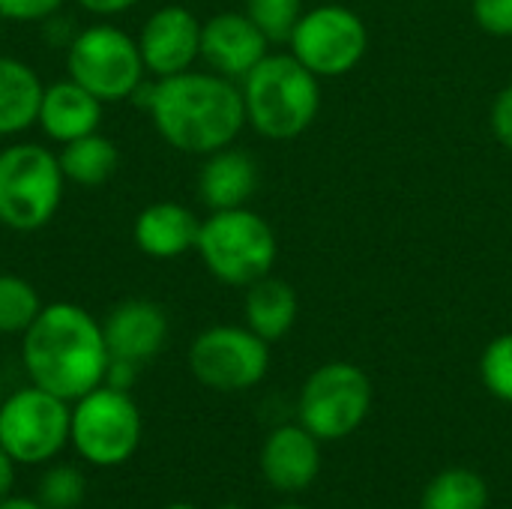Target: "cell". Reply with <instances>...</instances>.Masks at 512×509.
I'll list each match as a JSON object with an SVG mask.
<instances>
[{
  "label": "cell",
  "instance_id": "6da1fadb",
  "mask_svg": "<svg viewBox=\"0 0 512 509\" xmlns=\"http://www.w3.org/2000/svg\"><path fill=\"white\" fill-rule=\"evenodd\" d=\"M132 102L150 114L168 147L189 156H210L231 147L246 126L240 84L210 69H186L153 81L144 78Z\"/></svg>",
  "mask_w": 512,
  "mask_h": 509
},
{
  "label": "cell",
  "instance_id": "7a4b0ae2",
  "mask_svg": "<svg viewBox=\"0 0 512 509\" xmlns=\"http://www.w3.org/2000/svg\"><path fill=\"white\" fill-rule=\"evenodd\" d=\"M21 360L30 384L75 402L105 381L108 345L102 324L75 303H48L21 333Z\"/></svg>",
  "mask_w": 512,
  "mask_h": 509
},
{
  "label": "cell",
  "instance_id": "3957f363",
  "mask_svg": "<svg viewBox=\"0 0 512 509\" xmlns=\"http://www.w3.org/2000/svg\"><path fill=\"white\" fill-rule=\"evenodd\" d=\"M246 126L267 141H294L312 129L321 114V78L291 51L267 54L243 81Z\"/></svg>",
  "mask_w": 512,
  "mask_h": 509
},
{
  "label": "cell",
  "instance_id": "277c9868",
  "mask_svg": "<svg viewBox=\"0 0 512 509\" xmlns=\"http://www.w3.org/2000/svg\"><path fill=\"white\" fill-rule=\"evenodd\" d=\"M195 252L207 273L231 288H249L252 282L273 273L279 258V240L273 225L249 210H213L201 219Z\"/></svg>",
  "mask_w": 512,
  "mask_h": 509
},
{
  "label": "cell",
  "instance_id": "5b68a950",
  "mask_svg": "<svg viewBox=\"0 0 512 509\" xmlns=\"http://www.w3.org/2000/svg\"><path fill=\"white\" fill-rule=\"evenodd\" d=\"M66 177L57 153L24 141L0 150V225L9 231L45 228L63 201Z\"/></svg>",
  "mask_w": 512,
  "mask_h": 509
},
{
  "label": "cell",
  "instance_id": "8992f818",
  "mask_svg": "<svg viewBox=\"0 0 512 509\" xmlns=\"http://www.w3.org/2000/svg\"><path fill=\"white\" fill-rule=\"evenodd\" d=\"M66 72L99 102H123L147 78L138 39L111 21L81 27L66 48Z\"/></svg>",
  "mask_w": 512,
  "mask_h": 509
},
{
  "label": "cell",
  "instance_id": "52a82bcc",
  "mask_svg": "<svg viewBox=\"0 0 512 509\" xmlns=\"http://www.w3.org/2000/svg\"><path fill=\"white\" fill-rule=\"evenodd\" d=\"M144 420L135 399L123 390L99 384L72 402L69 441L81 459L96 468H114L135 456L141 447Z\"/></svg>",
  "mask_w": 512,
  "mask_h": 509
},
{
  "label": "cell",
  "instance_id": "ba28073f",
  "mask_svg": "<svg viewBox=\"0 0 512 509\" xmlns=\"http://www.w3.org/2000/svg\"><path fill=\"white\" fill-rule=\"evenodd\" d=\"M372 381L357 363L333 360L318 366L297 399L300 426L318 441H339L354 435L372 411Z\"/></svg>",
  "mask_w": 512,
  "mask_h": 509
},
{
  "label": "cell",
  "instance_id": "9c48e42d",
  "mask_svg": "<svg viewBox=\"0 0 512 509\" xmlns=\"http://www.w3.org/2000/svg\"><path fill=\"white\" fill-rule=\"evenodd\" d=\"M288 51L321 81L342 78L369 54V27L351 6L321 3L300 15Z\"/></svg>",
  "mask_w": 512,
  "mask_h": 509
},
{
  "label": "cell",
  "instance_id": "30bf717a",
  "mask_svg": "<svg viewBox=\"0 0 512 509\" xmlns=\"http://www.w3.org/2000/svg\"><path fill=\"white\" fill-rule=\"evenodd\" d=\"M72 408L66 399L30 384L0 405V444L21 465H45L69 444Z\"/></svg>",
  "mask_w": 512,
  "mask_h": 509
},
{
  "label": "cell",
  "instance_id": "8fae6325",
  "mask_svg": "<svg viewBox=\"0 0 512 509\" xmlns=\"http://www.w3.org/2000/svg\"><path fill=\"white\" fill-rule=\"evenodd\" d=\"M189 369L198 384L219 393H243L258 387L270 372V342L246 324H216L195 336Z\"/></svg>",
  "mask_w": 512,
  "mask_h": 509
},
{
  "label": "cell",
  "instance_id": "7c38bea8",
  "mask_svg": "<svg viewBox=\"0 0 512 509\" xmlns=\"http://www.w3.org/2000/svg\"><path fill=\"white\" fill-rule=\"evenodd\" d=\"M138 48L147 75H180L192 69L195 60H201V21L180 3L159 6L141 24Z\"/></svg>",
  "mask_w": 512,
  "mask_h": 509
},
{
  "label": "cell",
  "instance_id": "4fadbf2b",
  "mask_svg": "<svg viewBox=\"0 0 512 509\" xmlns=\"http://www.w3.org/2000/svg\"><path fill=\"white\" fill-rule=\"evenodd\" d=\"M270 54V39L246 12H216L201 21V60L210 72L243 81Z\"/></svg>",
  "mask_w": 512,
  "mask_h": 509
},
{
  "label": "cell",
  "instance_id": "5bb4252c",
  "mask_svg": "<svg viewBox=\"0 0 512 509\" xmlns=\"http://www.w3.org/2000/svg\"><path fill=\"white\" fill-rule=\"evenodd\" d=\"M105 345L111 357L147 363L153 360L168 342V315L159 303L132 297L117 303L108 318L102 321Z\"/></svg>",
  "mask_w": 512,
  "mask_h": 509
},
{
  "label": "cell",
  "instance_id": "9a60e30c",
  "mask_svg": "<svg viewBox=\"0 0 512 509\" xmlns=\"http://www.w3.org/2000/svg\"><path fill=\"white\" fill-rule=\"evenodd\" d=\"M321 441L306 426H279L261 447V474L279 492H303L321 474Z\"/></svg>",
  "mask_w": 512,
  "mask_h": 509
},
{
  "label": "cell",
  "instance_id": "2e32d148",
  "mask_svg": "<svg viewBox=\"0 0 512 509\" xmlns=\"http://www.w3.org/2000/svg\"><path fill=\"white\" fill-rule=\"evenodd\" d=\"M201 219L177 201L147 204L132 222V240L138 252L156 261H171L186 252H195Z\"/></svg>",
  "mask_w": 512,
  "mask_h": 509
},
{
  "label": "cell",
  "instance_id": "e0dca14e",
  "mask_svg": "<svg viewBox=\"0 0 512 509\" xmlns=\"http://www.w3.org/2000/svg\"><path fill=\"white\" fill-rule=\"evenodd\" d=\"M258 180V162L246 150H237L231 144L204 156V165L198 171V198L210 213L246 207L258 192Z\"/></svg>",
  "mask_w": 512,
  "mask_h": 509
},
{
  "label": "cell",
  "instance_id": "ac0fdd59",
  "mask_svg": "<svg viewBox=\"0 0 512 509\" xmlns=\"http://www.w3.org/2000/svg\"><path fill=\"white\" fill-rule=\"evenodd\" d=\"M102 105L90 90H84L78 81L63 78L45 87L39 102L36 126L57 144H69L81 135L99 132L102 123Z\"/></svg>",
  "mask_w": 512,
  "mask_h": 509
},
{
  "label": "cell",
  "instance_id": "d6986e66",
  "mask_svg": "<svg viewBox=\"0 0 512 509\" xmlns=\"http://www.w3.org/2000/svg\"><path fill=\"white\" fill-rule=\"evenodd\" d=\"M300 315V297L291 282L279 276H264L246 288L243 297V321L252 333H258L264 342L285 339Z\"/></svg>",
  "mask_w": 512,
  "mask_h": 509
},
{
  "label": "cell",
  "instance_id": "ffe728a7",
  "mask_svg": "<svg viewBox=\"0 0 512 509\" xmlns=\"http://www.w3.org/2000/svg\"><path fill=\"white\" fill-rule=\"evenodd\" d=\"M45 84L39 72L9 54H0V138H15L36 126Z\"/></svg>",
  "mask_w": 512,
  "mask_h": 509
},
{
  "label": "cell",
  "instance_id": "44dd1931",
  "mask_svg": "<svg viewBox=\"0 0 512 509\" xmlns=\"http://www.w3.org/2000/svg\"><path fill=\"white\" fill-rule=\"evenodd\" d=\"M60 171L69 183L75 186H102L105 180H111V174L117 171L120 153L117 144L102 135V132H90L81 135L69 144H60Z\"/></svg>",
  "mask_w": 512,
  "mask_h": 509
},
{
  "label": "cell",
  "instance_id": "7402d4cb",
  "mask_svg": "<svg viewBox=\"0 0 512 509\" xmlns=\"http://www.w3.org/2000/svg\"><path fill=\"white\" fill-rule=\"evenodd\" d=\"M420 509H489V486L477 471L447 468L426 486Z\"/></svg>",
  "mask_w": 512,
  "mask_h": 509
},
{
  "label": "cell",
  "instance_id": "603a6c76",
  "mask_svg": "<svg viewBox=\"0 0 512 509\" xmlns=\"http://www.w3.org/2000/svg\"><path fill=\"white\" fill-rule=\"evenodd\" d=\"M39 312V291L15 273H0V336H21Z\"/></svg>",
  "mask_w": 512,
  "mask_h": 509
},
{
  "label": "cell",
  "instance_id": "cb8c5ba5",
  "mask_svg": "<svg viewBox=\"0 0 512 509\" xmlns=\"http://www.w3.org/2000/svg\"><path fill=\"white\" fill-rule=\"evenodd\" d=\"M243 12L258 24V30L270 39V45H288L306 6L303 0H246Z\"/></svg>",
  "mask_w": 512,
  "mask_h": 509
},
{
  "label": "cell",
  "instance_id": "d4e9b609",
  "mask_svg": "<svg viewBox=\"0 0 512 509\" xmlns=\"http://www.w3.org/2000/svg\"><path fill=\"white\" fill-rule=\"evenodd\" d=\"M87 495V480L75 465H54L39 477V504L45 509L81 507Z\"/></svg>",
  "mask_w": 512,
  "mask_h": 509
},
{
  "label": "cell",
  "instance_id": "484cf974",
  "mask_svg": "<svg viewBox=\"0 0 512 509\" xmlns=\"http://www.w3.org/2000/svg\"><path fill=\"white\" fill-rule=\"evenodd\" d=\"M480 378L486 390L512 405V333L495 336L480 357Z\"/></svg>",
  "mask_w": 512,
  "mask_h": 509
},
{
  "label": "cell",
  "instance_id": "4316f807",
  "mask_svg": "<svg viewBox=\"0 0 512 509\" xmlns=\"http://www.w3.org/2000/svg\"><path fill=\"white\" fill-rule=\"evenodd\" d=\"M471 15L483 33L512 39V0H471Z\"/></svg>",
  "mask_w": 512,
  "mask_h": 509
},
{
  "label": "cell",
  "instance_id": "83f0119b",
  "mask_svg": "<svg viewBox=\"0 0 512 509\" xmlns=\"http://www.w3.org/2000/svg\"><path fill=\"white\" fill-rule=\"evenodd\" d=\"M66 0H0V18L3 21H21V24H42L54 12L63 9Z\"/></svg>",
  "mask_w": 512,
  "mask_h": 509
},
{
  "label": "cell",
  "instance_id": "f1b7e54d",
  "mask_svg": "<svg viewBox=\"0 0 512 509\" xmlns=\"http://www.w3.org/2000/svg\"><path fill=\"white\" fill-rule=\"evenodd\" d=\"M489 129H492L495 141L512 153V84H507L504 90H498V96L492 99Z\"/></svg>",
  "mask_w": 512,
  "mask_h": 509
},
{
  "label": "cell",
  "instance_id": "f546056e",
  "mask_svg": "<svg viewBox=\"0 0 512 509\" xmlns=\"http://www.w3.org/2000/svg\"><path fill=\"white\" fill-rule=\"evenodd\" d=\"M135 378H138V363H132V360H120V357H111L108 360V369H105V387H114V390H123V393H129L132 390V384H135Z\"/></svg>",
  "mask_w": 512,
  "mask_h": 509
},
{
  "label": "cell",
  "instance_id": "4dcf8cb0",
  "mask_svg": "<svg viewBox=\"0 0 512 509\" xmlns=\"http://www.w3.org/2000/svg\"><path fill=\"white\" fill-rule=\"evenodd\" d=\"M75 33H78V30H75V21H72V18H63L60 12H54L51 18L42 21V36H45L51 45H60L63 51L69 48V42L75 39Z\"/></svg>",
  "mask_w": 512,
  "mask_h": 509
},
{
  "label": "cell",
  "instance_id": "1f68e13d",
  "mask_svg": "<svg viewBox=\"0 0 512 509\" xmlns=\"http://www.w3.org/2000/svg\"><path fill=\"white\" fill-rule=\"evenodd\" d=\"M84 12H90V15H99V18H111V15H123V12H129L135 3H141V0H75Z\"/></svg>",
  "mask_w": 512,
  "mask_h": 509
},
{
  "label": "cell",
  "instance_id": "d6a6232c",
  "mask_svg": "<svg viewBox=\"0 0 512 509\" xmlns=\"http://www.w3.org/2000/svg\"><path fill=\"white\" fill-rule=\"evenodd\" d=\"M15 459L6 453V447L0 444V498L12 495V486H15Z\"/></svg>",
  "mask_w": 512,
  "mask_h": 509
},
{
  "label": "cell",
  "instance_id": "836d02e7",
  "mask_svg": "<svg viewBox=\"0 0 512 509\" xmlns=\"http://www.w3.org/2000/svg\"><path fill=\"white\" fill-rule=\"evenodd\" d=\"M0 509H45L39 501H30V498H12V495H6V498H0Z\"/></svg>",
  "mask_w": 512,
  "mask_h": 509
},
{
  "label": "cell",
  "instance_id": "e575fe53",
  "mask_svg": "<svg viewBox=\"0 0 512 509\" xmlns=\"http://www.w3.org/2000/svg\"><path fill=\"white\" fill-rule=\"evenodd\" d=\"M165 509H198L195 504H168Z\"/></svg>",
  "mask_w": 512,
  "mask_h": 509
},
{
  "label": "cell",
  "instance_id": "d590c367",
  "mask_svg": "<svg viewBox=\"0 0 512 509\" xmlns=\"http://www.w3.org/2000/svg\"><path fill=\"white\" fill-rule=\"evenodd\" d=\"M276 509H306V507H300V504H282V507H276Z\"/></svg>",
  "mask_w": 512,
  "mask_h": 509
},
{
  "label": "cell",
  "instance_id": "8d00e7d4",
  "mask_svg": "<svg viewBox=\"0 0 512 509\" xmlns=\"http://www.w3.org/2000/svg\"><path fill=\"white\" fill-rule=\"evenodd\" d=\"M3 399H6V396H3V378H0V405H3Z\"/></svg>",
  "mask_w": 512,
  "mask_h": 509
},
{
  "label": "cell",
  "instance_id": "74e56055",
  "mask_svg": "<svg viewBox=\"0 0 512 509\" xmlns=\"http://www.w3.org/2000/svg\"><path fill=\"white\" fill-rule=\"evenodd\" d=\"M219 509H243V507H237V504H225V507H219Z\"/></svg>",
  "mask_w": 512,
  "mask_h": 509
},
{
  "label": "cell",
  "instance_id": "f35d334b",
  "mask_svg": "<svg viewBox=\"0 0 512 509\" xmlns=\"http://www.w3.org/2000/svg\"><path fill=\"white\" fill-rule=\"evenodd\" d=\"M0 27H3V18H0Z\"/></svg>",
  "mask_w": 512,
  "mask_h": 509
}]
</instances>
